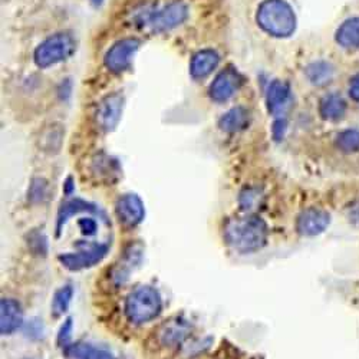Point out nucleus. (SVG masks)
Returning <instances> with one entry per match:
<instances>
[{"label": "nucleus", "instance_id": "nucleus-1", "mask_svg": "<svg viewBox=\"0 0 359 359\" xmlns=\"http://www.w3.org/2000/svg\"><path fill=\"white\" fill-rule=\"evenodd\" d=\"M224 237L233 250L238 253H252L266 245L267 226L257 216L233 219L226 224Z\"/></svg>", "mask_w": 359, "mask_h": 359}, {"label": "nucleus", "instance_id": "nucleus-2", "mask_svg": "<svg viewBox=\"0 0 359 359\" xmlns=\"http://www.w3.org/2000/svg\"><path fill=\"white\" fill-rule=\"evenodd\" d=\"M256 18L259 26L272 36L289 38L296 31V15L286 0H264Z\"/></svg>", "mask_w": 359, "mask_h": 359}, {"label": "nucleus", "instance_id": "nucleus-3", "mask_svg": "<svg viewBox=\"0 0 359 359\" xmlns=\"http://www.w3.org/2000/svg\"><path fill=\"white\" fill-rule=\"evenodd\" d=\"M163 309L160 293L151 286H140L126 299L124 312L131 323L141 325L156 319Z\"/></svg>", "mask_w": 359, "mask_h": 359}, {"label": "nucleus", "instance_id": "nucleus-4", "mask_svg": "<svg viewBox=\"0 0 359 359\" xmlns=\"http://www.w3.org/2000/svg\"><path fill=\"white\" fill-rule=\"evenodd\" d=\"M76 49L72 35L62 32L49 36L35 50V62L39 68H49L67 61Z\"/></svg>", "mask_w": 359, "mask_h": 359}, {"label": "nucleus", "instance_id": "nucleus-5", "mask_svg": "<svg viewBox=\"0 0 359 359\" xmlns=\"http://www.w3.org/2000/svg\"><path fill=\"white\" fill-rule=\"evenodd\" d=\"M189 16L186 4L174 0L164 6L148 11L144 15V25L154 32H167L170 29L182 25Z\"/></svg>", "mask_w": 359, "mask_h": 359}, {"label": "nucleus", "instance_id": "nucleus-6", "mask_svg": "<svg viewBox=\"0 0 359 359\" xmlns=\"http://www.w3.org/2000/svg\"><path fill=\"white\" fill-rule=\"evenodd\" d=\"M138 48L140 41L135 38H126L114 43L104 57V64L107 69L112 74L126 72L131 67Z\"/></svg>", "mask_w": 359, "mask_h": 359}, {"label": "nucleus", "instance_id": "nucleus-7", "mask_svg": "<svg viewBox=\"0 0 359 359\" xmlns=\"http://www.w3.org/2000/svg\"><path fill=\"white\" fill-rule=\"evenodd\" d=\"M108 253V246L105 245H93L88 249L79 250L76 253H67L59 256V262L62 263L71 272H78L82 269L93 267L98 264Z\"/></svg>", "mask_w": 359, "mask_h": 359}, {"label": "nucleus", "instance_id": "nucleus-8", "mask_svg": "<svg viewBox=\"0 0 359 359\" xmlns=\"http://www.w3.org/2000/svg\"><path fill=\"white\" fill-rule=\"evenodd\" d=\"M243 76L236 68H226L222 71L210 85V97L216 102L229 101L243 85Z\"/></svg>", "mask_w": 359, "mask_h": 359}, {"label": "nucleus", "instance_id": "nucleus-9", "mask_svg": "<svg viewBox=\"0 0 359 359\" xmlns=\"http://www.w3.org/2000/svg\"><path fill=\"white\" fill-rule=\"evenodd\" d=\"M124 98L119 94L105 97L97 109V124L104 133H111L118 126L123 115Z\"/></svg>", "mask_w": 359, "mask_h": 359}, {"label": "nucleus", "instance_id": "nucleus-10", "mask_svg": "<svg viewBox=\"0 0 359 359\" xmlns=\"http://www.w3.org/2000/svg\"><path fill=\"white\" fill-rule=\"evenodd\" d=\"M331 223V216L322 208H306L297 217L296 229L302 236H318L326 230Z\"/></svg>", "mask_w": 359, "mask_h": 359}, {"label": "nucleus", "instance_id": "nucleus-11", "mask_svg": "<svg viewBox=\"0 0 359 359\" xmlns=\"http://www.w3.org/2000/svg\"><path fill=\"white\" fill-rule=\"evenodd\" d=\"M116 215L119 217V222H123L126 226L134 227L144 220V203L134 193L124 194L116 201Z\"/></svg>", "mask_w": 359, "mask_h": 359}, {"label": "nucleus", "instance_id": "nucleus-12", "mask_svg": "<svg viewBox=\"0 0 359 359\" xmlns=\"http://www.w3.org/2000/svg\"><path fill=\"white\" fill-rule=\"evenodd\" d=\"M292 104L290 86L283 81H273L267 88L266 105L272 115H283Z\"/></svg>", "mask_w": 359, "mask_h": 359}, {"label": "nucleus", "instance_id": "nucleus-13", "mask_svg": "<svg viewBox=\"0 0 359 359\" xmlns=\"http://www.w3.org/2000/svg\"><path fill=\"white\" fill-rule=\"evenodd\" d=\"M23 312L20 305L13 299H2L0 301V332L2 335H11L22 326Z\"/></svg>", "mask_w": 359, "mask_h": 359}, {"label": "nucleus", "instance_id": "nucleus-14", "mask_svg": "<svg viewBox=\"0 0 359 359\" xmlns=\"http://www.w3.org/2000/svg\"><path fill=\"white\" fill-rule=\"evenodd\" d=\"M79 213H89V215H95V216H104V213L100 210V208L91 203H88L85 200L81 198H75L71 200L65 204H62V207L59 208L57 213V219H56V234L59 236L62 231V227L67 224V222Z\"/></svg>", "mask_w": 359, "mask_h": 359}, {"label": "nucleus", "instance_id": "nucleus-15", "mask_svg": "<svg viewBox=\"0 0 359 359\" xmlns=\"http://www.w3.org/2000/svg\"><path fill=\"white\" fill-rule=\"evenodd\" d=\"M220 64V56L213 49H203L197 52L190 64V74L194 79H203L210 75Z\"/></svg>", "mask_w": 359, "mask_h": 359}, {"label": "nucleus", "instance_id": "nucleus-16", "mask_svg": "<svg viewBox=\"0 0 359 359\" xmlns=\"http://www.w3.org/2000/svg\"><path fill=\"white\" fill-rule=\"evenodd\" d=\"M319 114L326 121H339L346 114V102L338 94L325 95L319 104Z\"/></svg>", "mask_w": 359, "mask_h": 359}, {"label": "nucleus", "instance_id": "nucleus-17", "mask_svg": "<svg viewBox=\"0 0 359 359\" xmlns=\"http://www.w3.org/2000/svg\"><path fill=\"white\" fill-rule=\"evenodd\" d=\"M337 42L346 50L359 48V16L345 20L337 31Z\"/></svg>", "mask_w": 359, "mask_h": 359}, {"label": "nucleus", "instance_id": "nucleus-18", "mask_svg": "<svg viewBox=\"0 0 359 359\" xmlns=\"http://www.w3.org/2000/svg\"><path fill=\"white\" fill-rule=\"evenodd\" d=\"M68 356L74 359H115V356L105 348L91 344H75L65 348Z\"/></svg>", "mask_w": 359, "mask_h": 359}, {"label": "nucleus", "instance_id": "nucleus-19", "mask_svg": "<svg viewBox=\"0 0 359 359\" xmlns=\"http://www.w3.org/2000/svg\"><path fill=\"white\" fill-rule=\"evenodd\" d=\"M249 124V112L248 109L237 107L230 109L226 115H223L219 121V127L226 133H237L242 131Z\"/></svg>", "mask_w": 359, "mask_h": 359}, {"label": "nucleus", "instance_id": "nucleus-20", "mask_svg": "<svg viewBox=\"0 0 359 359\" xmlns=\"http://www.w3.org/2000/svg\"><path fill=\"white\" fill-rule=\"evenodd\" d=\"M305 72H306V76L311 83H313L316 86H322L334 79L335 68L329 62L318 61V62L311 64Z\"/></svg>", "mask_w": 359, "mask_h": 359}, {"label": "nucleus", "instance_id": "nucleus-21", "mask_svg": "<svg viewBox=\"0 0 359 359\" xmlns=\"http://www.w3.org/2000/svg\"><path fill=\"white\" fill-rule=\"evenodd\" d=\"M72 296H74V289L69 285H67V286H64V287H61V289L55 292L53 301H52L53 316H61L68 311L69 304L72 301Z\"/></svg>", "mask_w": 359, "mask_h": 359}, {"label": "nucleus", "instance_id": "nucleus-22", "mask_svg": "<svg viewBox=\"0 0 359 359\" xmlns=\"http://www.w3.org/2000/svg\"><path fill=\"white\" fill-rule=\"evenodd\" d=\"M337 147L342 153L351 154L359 151V131L345 130L337 137Z\"/></svg>", "mask_w": 359, "mask_h": 359}, {"label": "nucleus", "instance_id": "nucleus-23", "mask_svg": "<svg viewBox=\"0 0 359 359\" xmlns=\"http://www.w3.org/2000/svg\"><path fill=\"white\" fill-rule=\"evenodd\" d=\"M187 331H189V329L184 327L183 325L168 326V327H165V331L163 332V335L165 337L164 342L165 344H177L187 335Z\"/></svg>", "mask_w": 359, "mask_h": 359}, {"label": "nucleus", "instance_id": "nucleus-24", "mask_svg": "<svg viewBox=\"0 0 359 359\" xmlns=\"http://www.w3.org/2000/svg\"><path fill=\"white\" fill-rule=\"evenodd\" d=\"M46 194V183L41 178L34 180L31 191H29V198L32 201H41Z\"/></svg>", "mask_w": 359, "mask_h": 359}, {"label": "nucleus", "instance_id": "nucleus-25", "mask_svg": "<svg viewBox=\"0 0 359 359\" xmlns=\"http://www.w3.org/2000/svg\"><path fill=\"white\" fill-rule=\"evenodd\" d=\"M71 332H72V319L68 318V319L65 320V323L62 325L61 331H59V335H57V344H59V346L67 348V346L69 345Z\"/></svg>", "mask_w": 359, "mask_h": 359}, {"label": "nucleus", "instance_id": "nucleus-26", "mask_svg": "<svg viewBox=\"0 0 359 359\" xmlns=\"http://www.w3.org/2000/svg\"><path fill=\"white\" fill-rule=\"evenodd\" d=\"M256 204H259V193L257 191L246 190L241 196V205H242L243 210H252V208H255Z\"/></svg>", "mask_w": 359, "mask_h": 359}, {"label": "nucleus", "instance_id": "nucleus-27", "mask_svg": "<svg viewBox=\"0 0 359 359\" xmlns=\"http://www.w3.org/2000/svg\"><path fill=\"white\" fill-rule=\"evenodd\" d=\"M78 226H79L82 234H85V236H94L97 233V222L91 217L79 219Z\"/></svg>", "mask_w": 359, "mask_h": 359}, {"label": "nucleus", "instance_id": "nucleus-28", "mask_svg": "<svg viewBox=\"0 0 359 359\" xmlns=\"http://www.w3.org/2000/svg\"><path fill=\"white\" fill-rule=\"evenodd\" d=\"M349 97L359 102V74L355 75L349 82Z\"/></svg>", "mask_w": 359, "mask_h": 359}, {"label": "nucleus", "instance_id": "nucleus-29", "mask_svg": "<svg viewBox=\"0 0 359 359\" xmlns=\"http://www.w3.org/2000/svg\"><path fill=\"white\" fill-rule=\"evenodd\" d=\"M64 186H65V194L69 196L74 191V189H75V186L72 184V177H68V180H67Z\"/></svg>", "mask_w": 359, "mask_h": 359}, {"label": "nucleus", "instance_id": "nucleus-30", "mask_svg": "<svg viewBox=\"0 0 359 359\" xmlns=\"http://www.w3.org/2000/svg\"><path fill=\"white\" fill-rule=\"evenodd\" d=\"M91 2H93L95 6H100V5L104 2V0H91Z\"/></svg>", "mask_w": 359, "mask_h": 359}]
</instances>
